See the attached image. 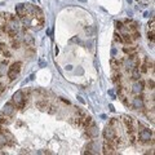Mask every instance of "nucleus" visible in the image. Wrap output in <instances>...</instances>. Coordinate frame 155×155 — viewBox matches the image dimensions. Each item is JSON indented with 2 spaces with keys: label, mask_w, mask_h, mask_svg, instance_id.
Listing matches in <instances>:
<instances>
[{
  "label": "nucleus",
  "mask_w": 155,
  "mask_h": 155,
  "mask_svg": "<svg viewBox=\"0 0 155 155\" xmlns=\"http://www.w3.org/2000/svg\"><path fill=\"white\" fill-rule=\"evenodd\" d=\"M138 138L141 142H149L150 140H153V132L150 129H141L138 132Z\"/></svg>",
  "instance_id": "f257e3e1"
},
{
  "label": "nucleus",
  "mask_w": 155,
  "mask_h": 155,
  "mask_svg": "<svg viewBox=\"0 0 155 155\" xmlns=\"http://www.w3.org/2000/svg\"><path fill=\"white\" fill-rule=\"evenodd\" d=\"M132 107L134 110H141L145 107V102H143V98L142 96H136L133 101H132Z\"/></svg>",
  "instance_id": "f03ea898"
},
{
  "label": "nucleus",
  "mask_w": 155,
  "mask_h": 155,
  "mask_svg": "<svg viewBox=\"0 0 155 155\" xmlns=\"http://www.w3.org/2000/svg\"><path fill=\"white\" fill-rule=\"evenodd\" d=\"M85 134L88 136L89 138H94V137H97V136H98V128L96 127L94 123H92L91 125H88V127H87Z\"/></svg>",
  "instance_id": "7ed1b4c3"
},
{
  "label": "nucleus",
  "mask_w": 155,
  "mask_h": 155,
  "mask_svg": "<svg viewBox=\"0 0 155 155\" xmlns=\"http://www.w3.org/2000/svg\"><path fill=\"white\" fill-rule=\"evenodd\" d=\"M115 136H116V132H115L114 127H111V125H107V127L104 129V138L105 140H113Z\"/></svg>",
  "instance_id": "20e7f679"
},
{
  "label": "nucleus",
  "mask_w": 155,
  "mask_h": 155,
  "mask_svg": "<svg viewBox=\"0 0 155 155\" xmlns=\"http://www.w3.org/2000/svg\"><path fill=\"white\" fill-rule=\"evenodd\" d=\"M16 107L13 106V104L12 102H8L5 106H4V110H3V113L5 114V115H8V116H11V118H13V115H14V110Z\"/></svg>",
  "instance_id": "39448f33"
},
{
  "label": "nucleus",
  "mask_w": 155,
  "mask_h": 155,
  "mask_svg": "<svg viewBox=\"0 0 155 155\" xmlns=\"http://www.w3.org/2000/svg\"><path fill=\"white\" fill-rule=\"evenodd\" d=\"M16 13L19 18L27 16L26 14V8H25V4H17L16 5Z\"/></svg>",
  "instance_id": "423d86ee"
},
{
  "label": "nucleus",
  "mask_w": 155,
  "mask_h": 155,
  "mask_svg": "<svg viewBox=\"0 0 155 155\" xmlns=\"http://www.w3.org/2000/svg\"><path fill=\"white\" fill-rule=\"evenodd\" d=\"M102 149H104V154H116L114 151L115 147L109 141H106V140H105V142H104V147Z\"/></svg>",
  "instance_id": "0eeeda50"
},
{
  "label": "nucleus",
  "mask_w": 155,
  "mask_h": 155,
  "mask_svg": "<svg viewBox=\"0 0 155 155\" xmlns=\"http://www.w3.org/2000/svg\"><path fill=\"white\" fill-rule=\"evenodd\" d=\"M11 123H12V118H11V116L5 115L4 113H2V114H0V124L5 127V125H9Z\"/></svg>",
  "instance_id": "6e6552de"
},
{
  "label": "nucleus",
  "mask_w": 155,
  "mask_h": 155,
  "mask_svg": "<svg viewBox=\"0 0 155 155\" xmlns=\"http://www.w3.org/2000/svg\"><path fill=\"white\" fill-rule=\"evenodd\" d=\"M142 87H143V81H142V80H140L138 83H136V84L133 85V89H132V92H133L134 94L141 93V92H142Z\"/></svg>",
  "instance_id": "1a4fd4ad"
},
{
  "label": "nucleus",
  "mask_w": 155,
  "mask_h": 155,
  "mask_svg": "<svg viewBox=\"0 0 155 155\" xmlns=\"http://www.w3.org/2000/svg\"><path fill=\"white\" fill-rule=\"evenodd\" d=\"M122 39H123V43L124 44H132L134 41L132 36H130V32H127V34H122Z\"/></svg>",
  "instance_id": "9d476101"
},
{
  "label": "nucleus",
  "mask_w": 155,
  "mask_h": 155,
  "mask_svg": "<svg viewBox=\"0 0 155 155\" xmlns=\"http://www.w3.org/2000/svg\"><path fill=\"white\" fill-rule=\"evenodd\" d=\"M21 66H22V64L19 61H17V62H14V64L11 65L9 70H13V71H16L17 74H19V71H21Z\"/></svg>",
  "instance_id": "9b49d317"
},
{
  "label": "nucleus",
  "mask_w": 155,
  "mask_h": 155,
  "mask_svg": "<svg viewBox=\"0 0 155 155\" xmlns=\"http://www.w3.org/2000/svg\"><path fill=\"white\" fill-rule=\"evenodd\" d=\"M130 71H132V79L133 80H140V78H141V72H140L138 67H134V69H132Z\"/></svg>",
  "instance_id": "f8f14e48"
},
{
  "label": "nucleus",
  "mask_w": 155,
  "mask_h": 155,
  "mask_svg": "<svg viewBox=\"0 0 155 155\" xmlns=\"http://www.w3.org/2000/svg\"><path fill=\"white\" fill-rule=\"evenodd\" d=\"M113 81L116 85H119L120 81H122V74H120V72H114L113 74Z\"/></svg>",
  "instance_id": "ddd939ff"
},
{
  "label": "nucleus",
  "mask_w": 155,
  "mask_h": 155,
  "mask_svg": "<svg viewBox=\"0 0 155 155\" xmlns=\"http://www.w3.org/2000/svg\"><path fill=\"white\" fill-rule=\"evenodd\" d=\"M25 44H26V47H34V39H32V36L31 35H25Z\"/></svg>",
  "instance_id": "4468645a"
},
{
  "label": "nucleus",
  "mask_w": 155,
  "mask_h": 155,
  "mask_svg": "<svg viewBox=\"0 0 155 155\" xmlns=\"http://www.w3.org/2000/svg\"><path fill=\"white\" fill-rule=\"evenodd\" d=\"M7 65H8V62L7 61H3L2 64H0V76H3V75H5V71H7Z\"/></svg>",
  "instance_id": "2eb2a0df"
},
{
  "label": "nucleus",
  "mask_w": 155,
  "mask_h": 155,
  "mask_svg": "<svg viewBox=\"0 0 155 155\" xmlns=\"http://www.w3.org/2000/svg\"><path fill=\"white\" fill-rule=\"evenodd\" d=\"M17 30H14V28H12V27H9L8 28V31H7V34H8V36L9 38H11V39H14V38H16L17 36Z\"/></svg>",
  "instance_id": "dca6fc26"
},
{
  "label": "nucleus",
  "mask_w": 155,
  "mask_h": 155,
  "mask_svg": "<svg viewBox=\"0 0 155 155\" xmlns=\"http://www.w3.org/2000/svg\"><path fill=\"white\" fill-rule=\"evenodd\" d=\"M111 66H113L114 70H119V67L122 66V62L119 60H111Z\"/></svg>",
  "instance_id": "f3484780"
},
{
  "label": "nucleus",
  "mask_w": 155,
  "mask_h": 155,
  "mask_svg": "<svg viewBox=\"0 0 155 155\" xmlns=\"http://www.w3.org/2000/svg\"><path fill=\"white\" fill-rule=\"evenodd\" d=\"M38 106H39V109H40L41 111H44L48 107V104H47L45 100H41V101H39V102H38Z\"/></svg>",
  "instance_id": "a211bd4d"
},
{
  "label": "nucleus",
  "mask_w": 155,
  "mask_h": 155,
  "mask_svg": "<svg viewBox=\"0 0 155 155\" xmlns=\"http://www.w3.org/2000/svg\"><path fill=\"white\" fill-rule=\"evenodd\" d=\"M123 52L127 53V54H133V53L136 52V48L134 47H124L123 48Z\"/></svg>",
  "instance_id": "6ab92c4d"
},
{
  "label": "nucleus",
  "mask_w": 155,
  "mask_h": 155,
  "mask_svg": "<svg viewBox=\"0 0 155 155\" xmlns=\"http://www.w3.org/2000/svg\"><path fill=\"white\" fill-rule=\"evenodd\" d=\"M114 40H115L116 43H120V44H122V43H123L122 34H120V32H115V34H114Z\"/></svg>",
  "instance_id": "aec40b11"
},
{
  "label": "nucleus",
  "mask_w": 155,
  "mask_h": 155,
  "mask_svg": "<svg viewBox=\"0 0 155 155\" xmlns=\"http://www.w3.org/2000/svg\"><path fill=\"white\" fill-rule=\"evenodd\" d=\"M17 76H18V74H17L16 71H13V70H8V78H9L11 80H14Z\"/></svg>",
  "instance_id": "412c9836"
},
{
  "label": "nucleus",
  "mask_w": 155,
  "mask_h": 155,
  "mask_svg": "<svg viewBox=\"0 0 155 155\" xmlns=\"http://www.w3.org/2000/svg\"><path fill=\"white\" fill-rule=\"evenodd\" d=\"M11 45H12V48L13 49H19V41L17 40V39H12V43H11Z\"/></svg>",
  "instance_id": "4be33fe9"
},
{
  "label": "nucleus",
  "mask_w": 155,
  "mask_h": 155,
  "mask_svg": "<svg viewBox=\"0 0 155 155\" xmlns=\"http://www.w3.org/2000/svg\"><path fill=\"white\" fill-rule=\"evenodd\" d=\"M8 28H9V25L5 22V23H3V25H0V32L2 34H7L8 31Z\"/></svg>",
  "instance_id": "5701e85b"
},
{
  "label": "nucleus",
  "mask_w": 155,
  "mask_h": 155,
  "mask_svg": "<svg viewBox=\"0 0 155 155\" xmlns=\"http://www.w3.org/2000/svg\"><path fill=\"white\" fill-rule=\"evenodd\" d=\"M130 36H132V39H133V40H138V39H140V36H141V35H140V32H138L137 30H136L133 34H130Z\"/></svg>",
  "instance_id": "b1692460"
},
{
  "label": "nucleus",
  "mask_w": 155,
  "mask_h": 155,
  "mask_svg": "<svg viewBox=\"0 0 155 155\" xmlns=\"http://www.w3.org/2000/svg\"><path fill=\"white\" fill-rule=\"evenodd\" d=\"M76 114H78V116H79V118H83V116L87 115L84 111H83V110H80V109H78V110H76Z\"/></svg>",
  "instance_id": "393cba45"
},
{
  "label": "nucleus",
  "mask_w": 155,
  "mask_h": 155,
  "mask_svg": "<svg viewBox=\"0 0 155 155\" xmlns=\"http://www.w3.org/2000/svg\"><path fill=\"white\" fill-rule=\"evenodd\" d=\"M147 38H149L150 41H154V30H151V31L147 32Z\"/></svg>",
  "instance_id": "a878e982"
},
{
  "label": "nucleus",
  "mask_w": 155,
  "mask_h": 155,
  "mask_svg": "<svg viewBox=\"0 0 155 155\" xmlns=\"http://www.w3.org/2000/svg\"><path fill=\"white\" fill-rule=\"evenodd\" d=\"M2 54H3L4 57H7V58H11V57H12V53H11V52H9L8 49H7V51H4V52L2 53Z\"/></svg>",
  "instance_id": "bb28decb"
},
{
  "label": "nucleus",
  "mask_w": 155,
  "mask_h": 155,
  "mask_svg": "<svg viewBox=\"0 0 155 155\" xmlns=\"http://www.w3.org/2000/svg\"><path fill=\"white\" fill-rule=\"evenodd\" d=\"M147 87H149V89H154V80L151 79V80H147Z\"/></svg>",
  "instance_id": "cd10ccee"
},
{
  "label": "nucleus",
  "mask_w": 155,
  "mask_h": 155,
  "mask_svg": "<svg viewBox=\"0 0 155 155\" xmlns=\"http://www.w3.org/2000/svg\"><path fill=\"white\" fill-rule=\"evenodd\" d=\"M7 49H8L7 44H4V43H2V44H0V53H3L4 51H7Z\"/></svg>",
  "instance_id": "c85d7f7f"
},
{
  "label": "nucleus",
  "mask_w": 155,
  "mask_h": 155,
  "mask_svg": "<svg viewBox=\"0 0 155 155\" xmlns=\"http://www.w3.org/2000/svg\"><path fill=\"white\" fill-rule=\"evenodd\" d=\"M48 113H49V114H54V113H56V109H54V106H51V107H49V110H48Z\"/></svg>",
  "instance_id": "c756f323"
},
{
  "label": "nucleus",
  "mask_w": 155,
  "mask_h": 155,
  "mask_svg": "<svg viewBox=\"0 0 155 155\" xmlns=\"http://www.w3.org/2000/svg\"><path fill=\"white\" fill-rule=\"evenodd\" d=\"M4 88H5V87H4V84L2 83V81H0V94H2L3 92H4Z\"/></svg>",
  "instance_id": "7c9ffc66"
},
{
  "label": "nucleus",
  "mask_w": 155,
  "mask_h": 155,
  "mask_svg": "<svg viewBox=\"0 0 155 155\" xmlns=\"http://www.w3.org/2000/svg\"><path fill=\"white\" fill-rule=\"evenodd\" d=\"M154 23H155V22H154V18H153V19H151V22H149V26L151 27V30H154Z\"/></svg>",
  "instance_id": "2f4dec72"
},
{
  "label": "nucleus",
  "mask_w": 155,
  "mask_h": 155,
  "mask_svg": "<svg viewBox=\"0 0 155 155\" xmlns=\"http://www.w3.org/2000/svg\"><path fill=\"white\" fill-rule=\"evenodd\" d=\"M71 41H74V43H79V39H78V38H74Z\"/></svg>",
  "instance_id": "473e14b6"
},
{
  "label": "nucleus",
  "mask_w": 155,
  "mask_h": 155,
  "mask_svg": "<svg viewBox=\"0 0 155 155\" xmlns=\"http://www.w3.org/2000/svg\"><path fill=\"white\" fill-rule=\"evenodd\" d=\"M80 2H85V0H80Z\"/></svg>",
  "instance_id": "72a5a7b5"
}]
</instances>
